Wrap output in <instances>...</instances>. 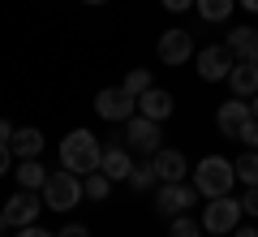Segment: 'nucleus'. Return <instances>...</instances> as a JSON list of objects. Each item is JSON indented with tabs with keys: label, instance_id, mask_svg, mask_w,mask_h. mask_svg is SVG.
<instances>
[{
	"label": "nucleus",
	"instance_id": "30",
	"mask_svg": "<svg viewBox=\"0 0 258 237\" xmlns=\"http://www.w3.org/2000/svg\"><path fill=\"white\" fill-rule=\"evenodd\" d=\"M18 237H56V233H47V228H39V224H26V228H18Z\"/></svg>",
	"mask_w": 258,
	"mask_h": 237
},
{
	"label": "nucleus",
	"instance_id": "18",
	"mask_svg": "<svg viewBox=\"0 0 258 237\" xmlns=\"http://www.w3.org/2000/svg\"><path fill=\"white\" fill-rule=\"evenodd\" d=\"M18 190H43V181H47V168L39 164V160H18Z\"/></svg>",
	"mask_w": 258,
	"mask_h": 237
},
{
	"label": "nucleus",
	"instance_id": "21",
	"mask_svg": "<svg viewBox=\"0 0 258 237\" xmlns=\"http://www.w3.org/2000/svg\"><path fill=\"white\" fill-rule=\"evenodd\" d=\"M112 194V181L103 173H86V181H82V199H91V203H103Z\"/></svg>",
	"mask_w": 258,
	"mask_h": 237
},
{
	"label": "nucleus",
	"instance_id": "37",
	"mask_svg": "<svg viewBox=\"0 0 258 237\" xmlns=\"http://www.w3.org/2000/svg\"><path fill=\"white\" fill-rule=\"evenodd\" d=\"M203 237H224V233H203Z\"/></svg>",
	"mask_w": 258,
	"mask_h": 237
},
{
	"label": "nucleus",
	"instance_id": "33",
	"mask_svg": "<svg viewBox=\"0 0 258 237\" xmlns=\"http://www.w3.org/2000/svg\"><path fill=\"white\" fill-rule=\"evenodd\" d=\"M241 9H249V13H258V0H237Z\"/></svg>",
	"mask_w": 258,
	"mask_h": 237
},
{
	"label": "nucleus",
	"instance_id": "4",
	"mask_svg": "<svg viewBox=\"0 0 258 237\" xmlns=\"http://www.w3.org/2000/svg\"><path fill=\"white\" fill-rule=\"evenodd\" d=\"M241 199H232V194H220V199H207L203 207V233H224L228 237L232 228L241 224Z\"/></svg>",
	"mask_w": 258,
	"mask_h": 237
},
{
	"label": "nucleus",
	"instance_id": "34",
	"mask_svg": "<svg viewBox=\"0 0 258 237\" xmlns=\"http://www.w3.org/2000/svg\"><path fill=\"white\" fill-rule=\"evenodd\" d=\"M249 117L258 121V95H249Z\"/></svg>",
	"mask_w": 258,
	"mask_h": 237
},
{
	"label": "nucleus",
	"instance_id": "9",
	"mask_svg": "<svg viewBox=\"0 0 258 237\" xmlns=\"http://www.w3.org/2000/svg\"><path fill=\"white\" fill-rule=\"evenodd\" d=\"M155 52H159V61H164V65H185V61H194V35H189V30H181V26H172V30L159 35Z\"/></svg>",
	"mask_w": 258,
	"mask_h": 237
},
{
	"label": "nucleus",
	"instance_id": "6",
	"mask_svg": "<svg viewBox=\"0 0 258 237\" xmlns=\"http://www.w3.org/2000/svg\"><path fill=\"white\" fill-rule=\"evenodd\" d=\"M120 143L129 147V151L138 155H155L159 147H164V134H159V121H147V117H129V129Z\"/></svg>",
	"mask_w": 258,
	"mask_h": 237
},
{
	"label": "nucleus",
	"instance_id": "28",
	"mask_svg": "<svg viewBox=\"0 0 258 237\" xmlns=\"http://www.w3.org/2000/svg\"><path fill=\"white\" fill-rule=\"evenodd\" d=\"M13 168V151H9V143H0V177Z\"/></svg>",
	"mask_w": 258,
	"mask_h": 237
},
{
	"label": "nucleus",
	"instance_id": "19",
	"mask_svg": "<svg viewBox=\"0 0 258 237\" xmlns=\"http://www.w3.org/2000/svg\"><path fill=\"white\" fill-rule=\"evenodd\" d=\"M232 173H237V181H245V185H258V151H241L237 160H232Z\"/></svg>",
	"mask_w": 258,
	"mask_h": 237
},
{
	"label": "nucleus",
	"instance_id": "24",
	"mask_svg": "<svg viewBox=\"0 0 258 237\" xmlns=\"http://www.w3.org/2000/svg\"><path fill=\"white\" fill-rule=\"evenodd\" d=\"M168 237H203V224L194 216H172V228H168Z\"/></svg>",
	"mask_w": 258,
	"mask_h": 237
},
{
	"label": "nucleus",
	"instance_id": "15",
	"mask_svg": "<svg viewBox=\"0 0 258 237\" xmlns=\"http://www.w3.org/2000/svg\"><path fill=\"white\" fill-rule=\"evenodd\" d=\"M228 48L237 61H245V65H258V30L254 26H232V35H228Z\"/></svg>",
	"mask_w": 258,
	"mask_h": 237
},
{
	"label": "nucleus",
	"instance_id": "26",
	"mask_svg": "<svg viewBox=\"0 0 258 237\" xmlns=\"http://www.w3.org/2000/svg\"><path fill=\"white\" fill-rule=\"evenodd\" d=\"M241 211H245V216H258V185H249V190H245V199H241Z\"/></svg>",
	"mask_w": 258,
	"mask_h": 237
},
{
	"label": "nucleus",
	"instance_id": "7",
	"mask_svg": "<svg viewBox=\"0 0 258 237\" xmlns=\"http://www.w3.org/2000/svg\"><path fill=\"white\" fill-rule=\"evenodd\" d=\"M95 112H99L103 121H129L138 112V100H134L125 86H103V91L95 95Z\"/></svg>",
	"mask_w": 258,
	"mask_h": 237
},
{
	"label": "nucleus",
	"instance_id": "20",
	"mask_svg": "<svg viewBox=\"0 0 258 237\" xmlns=\"http://www.w3.org/2000/svg\"><path fill=\"white\" fill-rule=\"evenodd\" d=\"M194 5H198V18L203 22H224V18H232L237 0H194Z\"/></svg>",
	"mask_w": 258,
	"mask_h": 237
},
{
	"label": "nucleus",
	"instance_id": "5",
	"mask_svg": "<svg viewBox=\"0 0 258 237\" xmlns=\"http://www.w3.org/2000/svg\"><path fill=\"white\" fill-rule=\"evenodd\" d=\"M198 203V190H194V181H159V194H155V207L159 216H185V211Z\"/></svg>",
	"mask_w": 258,
	"mask_h": 237
},
{
	"label": "nucleus",
	"instance_id": "27",
	"mask_svg": "<svg viewBox=\"0 0 258 237\" xmlns=\"http://www.w3.org/2000/svg\"><path fill=\"white\" fill-rule=\"evenodd\" d=\"M56 237H91V228H86V224H64Z\"/></svg>",
	"mask_w": 258,
	"mask_h": 237
},
{
	"label": "nucleus",
	"instance_id": "17",
	"mask_svg": "<svg viewBox=\"0 0 258 237\" xmlns=\"http://www.w3.org/2000/svg\"><path fill=\"white\" fill-rule=\"evenodd\" d=\"M224 82L232 86V95L249 100V95H258V65H245V61H237V65H232V73L224 78Z\"/></svg>",
	"mask_w": 258,
	"mask_h": 237
},
{
	"label": "nucleus",
	"instance_id": "31",
	"mask_svg": "<svg viewBox=\"0 0 258 237\" xmlns=\"http://www.w3.org/2000/svg\"><path fill=\"white\" fill-rule=\"evenodd\" d=\"M13 129H18L13 121H5V117H0V143H9V138H13Z\"/></svg>",
	"mask_w": 258,
	"mask_h": 237
},
{
	"label": "nucleus",
	"instance_id": "35",
	"mask_svg": "<svg viewBox=\"0 0 258 237\" xmlns=\"http://www.w3.org/2000/svg\"><path fill=\"white\" fill-rule=\"evenodd\" d=\"M5 228H9V216H5V207H0V233H5Z\"/></svg>",
	"mask_w": 258,
	"mask_h": 237
},
{
	"label": "nucleus",
	"instance_id": "3",
	"mask_svg": "<svg viewBox=\"0 0 258 237\" xmlns=\"http://www.w3.org/2000/svg\"><path fill=\"white\" fill-rule=\"evenodd\" d=\"M43 207H52V211H74L78 203H82V177L78 173H47V181H43Z\"/></svg>",
	"mask_w": 258,
	"mask_h": 237
},
{
	"label": "nucleus",
	"instance_id": "23",
	"mask_svg": "<svg viewBox=\"0 0 258 237\" xmlns=\"http://www.w3.org/2000/svg\"><path fill=\"white\" fill-rule=\"evenodd\" d=\"M120 86H125V91L134 95V100H138V95H142V91H151L155 82H151V69H129V73H125V82H120Z\"/></svg>",
	"mask_w": 258,
	"mask_h": 237
},
{
	"label": "nucleus",
	"instance_id": "8",
	"mask_svg": "<svg viewBox=\"0 0 258 237\" xmlns=\"http://www.w3.org/2000/svg\"><path fill=\"white\" fill-rule=\"evenodd\" d=\"M39 211H43V194H39V190H18L9 203H5L9 228H26V224H35Z\"/></svg>",
	"mask_w": 258,
	"mask_h": 237
},
{
	"label": "nucleus",
	"instance_id": "16",
	"mask_svg": "<svg viewBox=\"0 0 258 237\" xmlns=\"http://www.w3.org/2000/svg\"><path fill=\"white\" fill-rule=\"evenodd\" d=\"M9 151H13V160H39V151H43V134H39L35 125H22V129H13V138H9Z\"/></svg>",
	"mask_w": 258,
	"mask_h": 237
},
{
	"label": "nucleus",
	"instance_id": "36",
	"mask_svg": "<svg viewBox=\"0 0 258 237\" xmlns=\"http://www.w3.org/2000/svg\"><path fill=\"white\" fill-rule=\"evenodd\" d=\"M82 5H95V9H99V5H108V0H82Z\"/></svg>",
	"mask_w": 258,
	"mask_h": 237
},
{
	"label": "nucleus",
	"instance_id": "2",
	"mask_svg": "<svg viewBox=\"0 0 258 237\" xmlns=\"http://www.w3.org/2000/svg\"><path fill=\"white\" fill-rule=\"evenodd\" d=\"M232 181H237V173H232V160H224V155H207V160H198L194 190L203 194V199H220V194H228Z\"/></svg>",
	"mask_w": 258,
	"mask_h": 237
},
{
	"label": "nucleus",
	"instance_id": "13",
	"mask_svg": "<svg viewBox=\"0 0 258 237\" xmlns=\"http://www.w3.org/2000/svg\"><path fill=\"white\" fill-rule=\"evenodd\" d=\"M99 173L108 177V181H129V173H134V160H129V147H125V143H108V147H103Z\"/></svg>",
	"mask_w": 258,
	"mask_h": 237
},
{
	"label": "nucleus",
	"instance_id": "14",
	"mask_svg": "<svg viewBox=\"0 0 258 237\" xmlns=\"http://www.w3.org/2000/svg\"><path fill=\"white\" fill-rule=\"evenodd\" d=\"M172 108H176V100L168 91H159V86H151V91L138 95V112L147 121H168V117H172Z\"/></svg>",
	"mask_w": 258,
	"mask_h": 237
},
{
	"label": "nucleus",
	"instance_id": "11",
	"mask_svg": "<svg viewBox=\"0 0 258 237\" xmlns=\"http://www.w3.org/2000/svg\"><path fill=\"white\" fill-rule=\"evenodd\" d=\"M249 121V100H241V95H232V100L220 104V112H215V129H220L224 138H237V129Z\"/></svg>",
	"mask_w": 258,
	"mask_h": 237
},
{
	"label": "nucleus",
	"instance_id": "1",
	"mask_svg": "<svg viewBox=\"0 0 258 237\" xmlns=\"http://www.w3.org/2000/svg\"><path fill=\"white\" fill-rule=\"evenodd\" d=\"M99 160H103V147L91 129H74V134H64L60 143V164L69 173L86 177V173H99Z\"/></svg>",
	"mask_w": 258,
	"mask_h": 237
},
{
	"label": "nucleus",
	"instance_id": "12",
	"mask_svg": "<svg viewBox=\"0 0 258 237\" xmlns=\"http://www.w3.org/2000/svg\"><path fill=\"white\" fill-rule=\"evenodd\" d=\"M151 164H155L159 181H185V177H189V160H185L176 147H159V151L151 155Z\"/></svg>",
	"mask_w": 258,
	"mask_h": 237
},
{
	"label": "nucleus",
	"instance_id": "10",
	"mask_svg": "<svg viewBox=\"0 0 258 237\" xmlns=\"http://www.w3.org/2000/svg\"><path fill=\"white\" fill-rule=\"evenodd\" d=\"M232 65H237V56H232L224 43L203 48V52H198V78H203V82H224V78L232 73Z\"/></svg>",
	"mask_w": 258,
	"mask_h": 237
},
{
	"label": "nucleus",
	"instance_id": "25",
	"mask_svg": "<svg viewBox=\"0 0 258 237\" xmlns=\"http://www.w3.org/2000/svg\"><path fill=\"white\" fill-rule=\"evenodd\" d=\"M237 138H241V143H245V147H249V151H258V121H254V117H249V121H245V125H241V129H237Z\"/></svg>",
	"mask_w": 258,
	"mask_h": 237
},
{
	"label": "nucleus",
	"instance_id": "22",
	"mask_svg": "<svg viewBox=\"0 0 258 237\" xmlns=\"http://www.w3.org/2000/svg\"><path fill=\"white\" fill-rule=\"evenodd\" d=\"M129 185H134V190H155V185H159V177H155V164H151V160L134 164V173H129Z\"/></svg>",
	"mask_w": 258,
	"mask_h": 237
},
{
	"label": "nucleus",
	"instance_id": "29",
	"mask_svg": "<svg viewBox=\"0 0 258 237\" xmlns=\"http://www.w3.org/2000/svg\"><path fill=\"white\" fill-rule=\"evenodd\" d=\"M168 13H185V9H194V0H159Z\"/></svg>",
	"mask_w": 258,
	"mask_h": 237
},
{
	"label": "nucleus",
	"instance_id": "32",
	"mask_svg": "<svg viewBox=\"0 0 258 237\" xmlns=\"http://www.w3.org/2000/svg\"><path fill=\"white\" fill-rule=\"evenodd\" d=\"M232 237H258V228H249V224H237V228H232Z\"/></svg>",
	"mask_w": 258,
	"mask_h": 237
}]
</instances>
